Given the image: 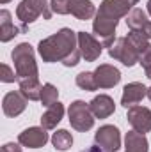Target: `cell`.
I'll list each match as a JSON object with an SVG mask.
<instances>
[{
    "label": "cell",
    "mask_w": 151,
    "mask_h": 152,
    "mask_svg": "<svg viewBox=\"0 0 151 152\" xmlns=\"http://www.w3.org/2000/svg\"><path fill=\"white\" fill-rule=\"evenodd\" d=\"M38 51L43 62H62L66 67H75L82 57L78 48V36L71 28H61L53 36L43 39L38 46Z\"/></svg>",
    "instance_id": "6da1fadb"
},
{
    "label": "cell",
    "mask_w": 151,
    "mask_h": 152,
    "mask_svg": "<svg viewBox=\"0 0 151 152\" xmlns=\"http://www.w3.org/2000/svg\"><path fill=\"white\" fill-rule=\"evenodd\" d=\"M132 0H103L93 21V32L103 41L105 48H110L115 41V27L123 16L132 11Z\"/></svg>",
    "instance_id": "7a4b0ae2"
},
{
    "label": "cell",
    "mask_w": 151,
    "mask_h": 152,
    "mask_svg": "<svg viewBox=\"0 0 151 152\" xmlns=\"http://www.w3.org/2000/svg\"><path fill=\"white\" fill-rule=\"evenodd\" d=\"M11 58L14 62V71L18 76V83L23 80H38L39 71L34 57V48L29 42H20L13 51Z\"/></svg>",
    "instance_id": "3957f363"
},
{
    "label": "cell",
    "mask_w": 151,
    "mask_h": 152,
    "mask_svg": "<svg viewBox=\"0 0 151 152\" xmlns=\"http://www.w3.org/2000/svg\"><path fill=\"white\" fill-rule=\"evenodd\" d=\"M16 16L25 27L36 21L39 16H43L44 20H50L52 18L50 2L48 0H21L20 5L16 7Z\"/></svg>",
    "instance_id": "277c9868"
},
{
    "label": "cell",
    "mask_w": 151,
    "mask_h": 152,
    "mask_svg": "<svg viewBox=\"0 0 151 152\" xmlns=\"http://www.w3.org/2000/svg\"><path fill=\"white\" fill-rule=\"evenodd\" d=\"M68 115H70V124L71 127L78 131V133H85L89 129H93L94 126V115L91 112L89 104L84 103V101H73L68 108Z\"/></svg>",
    "instance_id": "5b68a950"
},
{
    "label": "cell",
    "mask_w": 151,
    "mask_h": 152,
    "mask_svg": "<svg viewBox=\"0 0 151 152\" xmlns=\"http://www.w3.org/2000/svg\"><path fill=\"white\" fill-rule=\"evenodd\" d=\"M109 55L115 58V60H119L123 66H126V67H132V66H135L137 62H139V51L130 44V41L126 37H117L115 41L112 42V46L109 48Z\"/></svg>",
    "instance_id": "8992f818"
},
{
    "label": "cell",
    "mask_w": 151,
    "mask_h": 152,
    "mask_svg": "<svg viewBox=\"0 0 151 152\" xmlns=\"http://www.w3.org/2000/svg\"><path fill=\"white\" fill-rule=\"evenodd\" d=\"M94 142L105 152H117L121 149V133L115 126H101L94 133Z\"/></svg>",
    "instance_id": "52a82bcc"
},
{
    "label": "cell",
    "mask_w": 151,
    "mask_h": 152,
    "mask_svg": "<svg viewBox=\"0 0 151 152\" xmlns=\"http://www.w3.org/2000/svg\"><path fill=\"white\" fill-rule=\"evenodd\" d=\"M126 118L130 122V126L133 127V131L137 133H150L151 131V110L146 108V106H132L128 108V113H126Z\"/></svg>",
    "instance_id": "ba28073f"
},
{
    "label": "cell",
    "mask_w": 151,
    "mask_h": 152,
    "mask_svg": "<svg viewBox=\"0 0 151 152\" xmlns=\"http://www.w3.org/2000/svg\"><path fill=\"white\" fill-rule=\"evenodd\" d=\"M78 36V48H80V53L82 57L85 58V62H94L100 58L101 55V50H103V44L87 32H76Z\"/></svg>",
    "instance_id": "9c48e42d"
},
{
    "label": "cell",
    "mask_w": 151,
    "mask_h": 152,
    "mask_svg": "<svg viewBox=\"0 0 151 152\" xmlns=\"http://www.w3.org/2000/svg\"><path fill=\"white\" fill-rule=\"evenodd\" d=\"M48 142V133L44 127H29L18 136V143L29 149H39L44 147Z\"/></svg>",
    "instance_id": "30bf717a"
},
{
    "label": "cell",
    "mask_w": 151,
    "mask_h": 152,
    "mask_svg": "<svg viewBox=\"0 0 151 152\" xmlns=\"http://www.w3.org/2000/svg\"><path fill=\"white\" fill-rule=\"evenodd\" d=\"M94 78H96L98 88H112L121 81V73L117 67H114L110 64H101L96 67Z\"/></svg>",
    "instance_id": "8fae6325"
},
{
    "label": "cell",
    "mask_w": 151,
    "mask_h": 152,
    "mask_svg": "<svg viewBox=\"0 0 151 152\" xmlns=\"http://www.w3.org/2000/svg\"><path fill=\"white\" fill-rule=\"evenodd\" d=\"M27 108V99L23 97V94L18 90L7 92L2 99V110L7 117H18L20 113H23Z\"/></svg>",
    "instance_id": "7c38bea8"
},
{
    "label": "cell",
    "mask_w": 151,
    "mask_h": 152,
    "mask_svg": "<svg viewBox=\"0 0 151 152\" xmlns=\"http://www.w3.org/2000/svg\"><path fill=\"white\" fill-rule=\"evenodd\" d=\"M146 96H148V88H146L142 83H139V81H132V83H128V85L123 88L121 104L128 110V108L139 104Z\"/></svg>",
    "instance_id": "4fadbf2b"
},
{
    "label": "cell",
    "mask_w": 151,
    "mask_h": 152,
    "mask_svg": "<svg viewBox=\"0 0 151 152\" xmlns=\"http://www.w3.org/2000/svg\"><path fill=\"white\" fill-rule=\"evenodd\" d=\"M89 108H91V112L96 118H107L115 112V103H114V99L110 96L100 94L89 103Z\"/></svg>",
    "instance_id": "5bb4252c"
},
{
    "label": "cell",
    "mask_w": 151,
    "mask_h": 152,
    "mask_svg": "<svg viewBox=\"0 0 151 152\" xmlns=\"http://www.w3.org/2000/svg\"><path fill=\"white\" fill-rule=\"evenodd\" d=\"M68 12L73 14L76 20L85 21L96 14V9H94V4L91 0H70L68 2Z\"/></svg>",
    "instance_id": "9a60e30c"
},
{
    "label": "cell",
    "mask_w": 151,
    "mask_h": 152,
    "mask_svg": "<svg viewBox=\"0 0 151 152\" xmlns=\"http://www.w3.org/2000/svg\"><path fill=\"white\" fill-rule=\"evenodd\" d=\"M62 117H64V104L57 101L55 104H52L44 113L41 115V127H44L46 131L55 129L57 124L62 120Z\"/></svg>",
    "instance_id": "2e32d148"
},
{
    "label": "cell",
    "mask_w": 151,
    "mask_h": 152,
    "mask_svg": "<svg viewBox=\"0 0 151 152\" xmlns=\"http://www.w3.org/2000/svg\"><path fill=\"white\" fill-rule=\"evenodd\" d=\"M150 143L148 138L142 133L137 131H128L124 136V152H148Z\"/></svg>",
    "instance_id": "e0dca14e"
},
{
    "label": "cell",
    "mask_w": 151,
    "mask_h": 152,
    "mask_svg": "<svg viewBox=\"0 0 151 152\" xmlns=\"http://www.w3.org/2000/svg\"><path fill=\"white\" fill-rule=\"evenodd\" d=\"M20 32H21V28L14 27V23L11 21V12L7 9H2L0 11V41L7 42L14 36H18Z\"/></svg>",
    "instance_id": "ac0fdd59"
},
{
    "label": "cell",
    "mask_w": 151,
    "mask_h": 152,
    "mask_svg": "<svg viewBox=\"0 0 151 152\" xmlns=\"http://www.w3.org/2000/svg\"><path fill=\"white\" fill-rule=\"evenodd\" d=\"M148 23H150L148 14H146L141 7H133V9L128 12V16H126V25H128V28H130V30L142 32V30H144V27H146Z\"/></svg>",
    "instance_id": "d6986e66"
},
{
    "label": "cell",
    "mask_w": 151,
    "mask_h": 152,
    "mask_svg": "<svg viewBox=\"0 0 151 152\" xmlns=\"http://www.w3.org/2000/svg\"><path fill=\"white\" fill-rule=\"evenodd\" d=\"M41 90H43V85L39 83V78L20 81V92L27 101H41Z\"/></svg>",
    "instance_id": "ffe728a7"
},
{
    "label": "cell",
    "mask_w": 151,
    "mask_h": 152,
    "mask_svg": "<svg viewBox=\"0 0 151 152\" xmlns=\"http://www.w3.org/2000/svg\"><path fill=\"white\" fill-rule=\"evenodd\" d=\"M52 145H53L55 151H61V152L71 149V145H73V136H71V133H68L66 129L55 131L53 136H52Z\"/></svg>",
    "instance_id": "44dd1931"
},
{
    "label": "cell",
    "mask_w": 151,
    "mask_h": 152,
    "mask_svg": "<svg viewBox=\"0 0 151 152\" xmlns=\"http://www.w3.org/2000/svg\"><path fill=\"white\" fill-rule=\"evenodd\" d=\"M76 87L82 88V90H87V92H94L98 90V83H96V78H94V73H89V71H84L75 78Z\"/></svg>",
    "instance_id": "7402d4cb"
},
{
    "label": "cell",
    "mask_w": 151,
    "mask_h": 152,
    "mask_svg": "<svg viewBox=\"0 0 151 152\" xmlns=\"http://www.w3.org/2000/svg\"><path fill=\"white\" fill-rule=\"evenodd\" d=\"M57 99H59V90H57V87L52 85V83H44V85H43V90H41V104L46 106V108H50L52 104L57 103Z\"/></svg>",
    "instance_id": "603a6c76"
},
{
    "label": "cell",
    "mask_w": 151,
    "mask_h": 152,
    "mask_svg": "<svg viewBox=\"0 0 151 152\" xmlns=\"http://www.w3.org/2000/svg\"><path fill=\"white\" fill-rule=\"evenodd\" d=\"M126 39H128L130 44L139 51V55H142V51L150 46V39L146 37L142 32H137V30H130V34L126 36Z\"/></svg>",
    "instance_id": "cb8c5ba5"
},
{
    "label": "cell",
    "mask_w": 151,
    "mask_h": 152,
    "mask_svg": "<svg viewBox=\"0 0 151 152\" xmlns=\"http://www.w3.org/2000/svg\"><path fill=\"white\" fill-rule=\"evenodd\" d=\"M2 69V75H0V80L4 83H13V81H18V76H16V71H11V67L7 64H2L0 66Z\"/></svg>",
    "instance_id": "d4e9b609"
},
{
    "label": "cell",
    "mask_w": 151,
    "mask_h": 152,
    "mask_svg": "<svg viewBox=\"0 0 151 152\" xmlns=\"http://www.w3.org/2000/svg\"><path fill=\"white\" fill-rule=\"evenodd\" d=\"M68 2L70 0H50L52 12H55V14H70L68 12Z\"/></svg>",
    "instance_id": "484cf974"
},
{
    "label": "cell",
    "mask_w": 151,
    "mask_h": 152,
    "mask_svg": "<svg viewBox=\"0 0 151 152\" xmlns=\"http://www.w3.org/2000/svg\"><path fill=\"white\" fill-rule=\"evenodd\" d=\"M139 64L144 67V71L151 67V44L144 50V51H142V55L139 57Z\"/></svg>",
    "instance_id": "4316f807"
},
{
    "label": "cell",
    "mask_w": 151,
    "mask_h": 152,
    "mask_svg": "<svg viewBox=\"0 0 151 152\" xmlns=\"http://www.w3.org/2000/svg\"><path fill=\"white\" fill-rule=\"evenodd\" d=\"M0 152H21V147L18 143H5Z\"/></svg>",
    "instance_id": "83f0119b"
},
{
    "label": "cell",
    "mask_w": 151,
    "mask_h": 152,
    "mask_svg": "<svg viewBox=\"0 0 151 152\" xmlns=\"http://www.w3.org/2000/svg\"><path fill=\"white\" fill-rule=\"evenodd\" d=\"M142 34H144V36H146L148 39H151V21L148 23V25H146V27H144V30H142Z\"/></svg>",
    "instance_id": "f1b7e54d"
},
{
    "label": "cell",
    "mask_w": 151,
    "mask_h": 152,
    "mask_svg": "<svg viewBox=\"0 0 151 152\" xmlns=\"http://www.w3.org/2000/svg\"><path fill=\"white\" fill-rule=\"evenodd\" d=\"M82 152H105L100 145H94V147H89V149H85V151H82Z\"/></svg>",
    "instance_id": "f546056e"
},
{
    "label": "cell",
    "mask_w": 151,
    "mask_h": 152,
    "mask_svg": "<svg viewBox=\"0 0 151 152\" xmlns=\"http://www.w3.org/2000/svg\"><path fill=\"white\" fill-rule=\"evenodd\" d=\"M146 76L151 80V67H150V69H146Z\"/></svg>",
    "instance_id": "4dcf8cb0"
},
{
    "label": "cell",
    "mask_w": 151,
    "mask_h": 152,
    "mask_svg": "<svg viewBox=\"0 0 151 152\" xmlns=\"http://www.w3.org/2000/svg\"><path fill=\"white\" fill-rule=\"evenodd\" d=\"M148 12L151 14V0H148Z\"/></svg>",
    "instance_id": "1f68e13d"
},
{
    "label": "cell",
    "mask_w": 151,
    "mask_h": 152,
    "mask_svg": "<svg viewBox=\"0 0 151 152\" xmlns=\"http://www.w3.org/2000/svg\"><path fill=\"white\" fill-rule=\"evenodd\" d=\"M148 97H150V101H151V87L148 88Z\"/></svg>",
    "instance_id": "d6a6232c"
},
{
    "label": "cell",
    "mask_w": 151,
    "mask_h": 152,
    "mask_svg": "<svg viewBox=\"0 0 151 152\" xmlns=\"http://www.w3.org/2000/svg\"><path fill=\"white\" fill-rule=\"evenodd\" d=\"M11 0H0V4H9Z\"/></svg>",
    "instance_id": "836d02e7"
},
{
    "label": "cell",
    "mask_w": 151,
    "mask_h": 152,
    "mask_svg": "<svg viewBox=\"0 0 151 152\" xmlns=\"http://www.w3.org/2000/svg\"><path fill=\"white\" fill-rule=\"evenodd\" d=\"M137 2H139V0H132V4H133V5H135V4H137Z\"/></svg>",
    "instance_id": "e575fe53"
}]
</instances>
